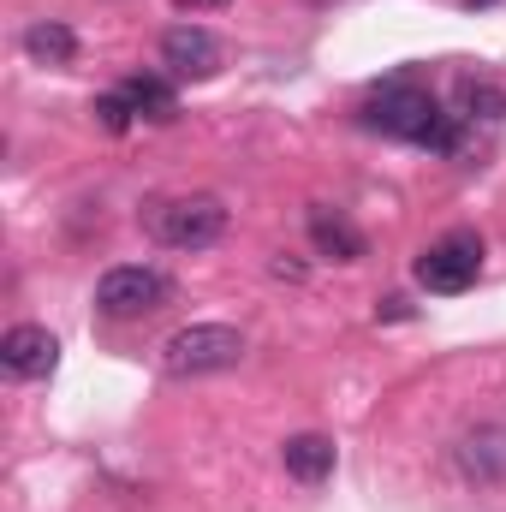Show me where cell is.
Listing matches in <instances>:
<instances>
[{"mask_svg":"<svg viewBox=\"0 0 506 512\" xmlns=\"http://www.w3.org/2000/svg\"><path fill=\"white\" fill-rule=\"evenodd\" d=\"M310 245L322 256H334V262H358V256H364V233H358L340 209L310 203Z\"/></svg>","mask_w":506,"mask_h":512,"instance_id":"obj_9","label":"cell"},{"mask_svg":"<svg viewBox=\"0 0 506 512\" xmlns=\"http://www.w3.org/2000/svg\"><path fill=\"white\" fill-rule=\"evenodd\" d=\"M167 274L161 268H143V262H120V268H108L102 280H96V310L108 316V322H131V316H149V310H161L167 304Z\"/></svg>","mask_w":506,"mask_h":512,"instance_id":"obj_4","label":"cell"},{"mask_svg":"<svg viewBox=\"0 0 506 512\" xmlns=\"http://www.w3.org/2000/svg\"><path fill=\"white\" fill-rule=\"evenodd\" d=\"M179 12H203V6H227V0H173Z\"/></svg>","mask_w":506,"mask_h":512,"instance_id":"obj_15","label":"cell"},{"mask_svg":"<svg viewBox=\"0 0 506 512\" xmlns=\"http://www.w3.org/2000/svg\"><path fill=\"white\" fill-rule=\"evenodd\" d=\"M120 96H126V108L137 120H173V114H179V96H173L161 78H126Z\"/></svg>","mask_w":506,"mask_h":512,"instance_id":"obj_13","label":"cell"},{"mask_svg":"<svg viewBox=\"0 0 506 512\" xmlns=\"http://www.w3.org/2000/svg\"><path fill=\"white\" fill-rule=\"evenodd\" d=\"M161 66H167L173 78H215V72H221V42H215V30H203V24H173V30L161 36Z\"/></svg>","mask_w":506,"mask_h":512,"instance_id":"obj_6","label":"cell"},{"mask_svg":"<svg viewBox=\"0 0 506 512\" xmlns=\"http://www.w3.org/2000/svg\"><path fill=\"white\" fill-rule=\"evenodd\" d=\"M280 465H286V477H298V483H328V477H334V441H328V435H292V441L280 447Z\"/></svg>","mask_w":506,"mask_h":512,"instance_id":"obj_10","label":"cell"},{"mask_svg":"<svg viewBox=\"0 0 506 512\" xmlns=\"http://www.w3.org/2000/svg\"><path fill=\"white\" fill-rule=\"evenodd\" d=\"M143 233L167 251H209L227 233V203L221 197H161L143 209Z\"/></svg>","mask_w":506,"mask_h":512,"instance_id":"obj_2","label":"cell"},{"mask_svg":"<svg viewBox=\"0 0 506 512\" xmlns=\"http://www.w3.org/2000/svg\"><path fill=\"white\" fill-rule=\"evenodd\" d=\"M453 465L465 483H506V423H477L453 441Z\"/></svg>","mask_w":506,"mask_h":512,"instance_id":"obj_7","label":"cell"},{"mask_svg":"<svg viewBox=\"0 0 506 512\" xmlns=\"http://www.w3.org/2000/svg\"><path fill=\"white\" fill-rule=\"evenodd\" d=\"M96 120H102V126H108V131H126L131 120H137V114H131V108H126V96L114 90V96H96Z\"/></svg>","mask_w":506,"mask_h":512,"instance_id":"obj_14","label":"cell"},{"mask_svg":"<svg viewBox=\"0 0 506 512\" xmlns=\"http://www.w3.org/2000/svg\"><path fill=\"white\" fill-rule=\"evenodd\" d=\"M0 364H6V376L36 382V376H48V370L60 364V340H54L48 328H36V322H18V328H6V340H0Z\"/></svg>","mask_w":506,"mask_h":512,"instance_id":"obj_8","label":"cell"},{"mask_svg":"<svg viewBox=\"0 0 506 512\" xmlns=\"http://www.w3.org/2000/svg\"><path fill=\"white\" fill-rule=\"evenodd\" d=\"M358 120L370 131H381V137L423 143V149H435V155H459V149H465V120L447 114L429 90H417V84H405V78L381 84L376 96L358 108Z\"/></svg>","mask_w":506,"mask_h":512,"instance_id":"obj_1","label":"cell"},{"mask_svg":"<svg viewBox=\"0 0 506 512\" xmlns=\"http://www.w3.org/2000/svg\"><path fill=\"white\" fill-rule=\"evenodd\" d=\"M417 286L423 292H441V298H453V292H465V286H477V274H483V239L477 233H447L441 245H429V251L417 256Z\"/></svg>","mask_w":506,"mask_h":512,"instance_id":"obj_5","label":"cell"},{"mask_svg":"<svg viewBox=\"0 0 506 512\" xmlns=\"http://www.w3.org/2000/svg\"><path fill=\"white\" fill-rule=\"evenodd\" d=\"M453 114L465 120V126H495V120H506V90H495L489 78H459L453 84Z\"/></svg>","mask_w":506,"mask_h":512,"instance_id":"obj_11","label":"cell"},{"mask_svg":"<svg viewBox=\"0 0 506 512\" xmlns=\"http://www.w3.org/2000/svg\"><path fill=\"white\" fill-rule=\"evenodd\" d=\"M24 54H30L36 66H66V60L78 54V36H72L60 18H36V24L24 30Z\"/></svg>","mask_w":506,"mask_h":512,"instance_id":"obj_12","label":"cell"},{"mask_svg":"<svg viewBox=\"0 0 506 512\" xmlns=\"http://www.w3.org/2000/svg\"><path fill=\"white\" fill-rule=\"evenodd\" d=\"M245 358V334L227 328V322H191L179 334H167L161 346V370L167 376H221V370H239Z\"/></svg>","mask_w":506,"mask_h":512,"instance_id":"obj_3","label":"cell"}]
</instances>
